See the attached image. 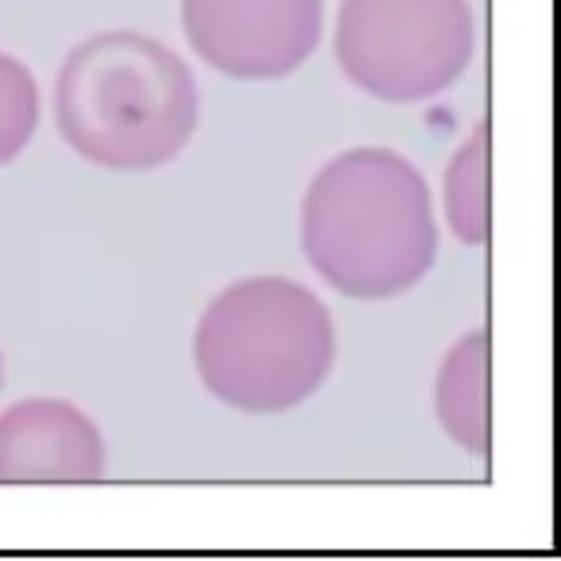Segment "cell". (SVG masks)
Returning <instances> with one entry per match:
<instances>
[{
	"label": "cell",
	"instance_id": "8",
	"mask_svg": "<svg viewBox=\"0 0 561 561\" xmlns=\"http://www.w3.org/2000/svg\"><path fill=\"white\" fill-rule=\"evenodd\" d=\"M492 127L489 119L469 131V139L458 147V154L446 165L443 204L450 231L466 247H484L492 234V196H489V158H492Z\"/></svg>",
	"mask_w": 561,
	"mask_h": 561
},
{
	"label": "cell",
	"instance_id": "9",
	"mask_svg": "<svg viewBox=\"0 0 561 561\" xmlns=\"http://www.w3.org/2000/svg\"><path fill=\"white\" fill-rule=\"evenodd\" d=\"M39 127V85L12 55H0V165L24 154Z\"/></svg>",
	"mask_w": 561,
	"mask_h": 561
},
{
	"label": "cell",
	"instance_id": "3",
	"mask_svg": "<svg viewBox=\"0 0 561 561\" xmlns=\"http://www.w3.org/2000/svg\"><path fill=\"white\" fill-rule=\"evenodd\" d=\"M204 389L247 415L305 404L335 366V320L289 277H247L224 289L196 323Z\"/></svg>",
	"mask_w": 561,
	"mask_h": 561
},
{
	"label": "cell",
	"instance_id": "6",
	"mask_svg": "<svg viewBox=\"0 0 561 561\" xmlns=\"http://www.w3.org/2000/svg\"><path fill=\"white\" fill-rule=\"evenodd\" d=\"M104 469L101 431L70 400H20L0 415V484H96Z\"/></svg>",
	"mask_w": 561,
	"mask_h": 561
},
{
	"label": "cell",
	"instance_id": "1",
	"mask_svg": "<svg viewBox=\"0 0 561 561\" xmlns=\"http://www.w3.org/2000/svg\"><path fill=\"white\" fill-rule=\"evenodd\" d=\"M300 242L316 273L343 297H400L427 277L438 254L427 181L397 150H346L308 185Z\"/></svg>",
	"mask_w": 561,
	"mask_h": 561
},
{
	"label": "cell",
	"instance_id": "2",
	"mask_svg": "<svg viewBox=\"0 0 561 561\" xmlns=\"http://www.w3.org/2000/svg\"><path fill=\"white\" fill-rule=\"evenodd\" d=\"M55 119L85 162L147 173L188 147L201 119L193 70L165 43L104 32L70 50L58 70Z\"/></svg>",
	"mask_w": 561,
	"mask_h": 561
},
{
	"label": "cell",
	"instance_id": "4",
	"mask_svg": "<svg viewBox=\"0 0 561 561\" xmlns=\"http://www.w3.org/2000/svg\"><path fill=\"white\" fill-rule=\"evenodd\" d=\"M469 0H343L335 58L343 73L389 104L446 93L473 62Z\"/></svg>",
	"mask_w": 561,
	"mask_h": 561
},
{
	"label": "cell",
	"instance_id": "7",
	"mask_svg": "<svg viewBox=\"0 0 561 561\" xmlns=\"http://www.w3.org/2000/svg\"><path fill=\"white\" fill-rule=\"evenodd\" d=\"M489 366H492V335L469 331L454 343L438 369L435 412L443 431L461 450L484 458L492 446V412H489Z\"/></svg>",
	"mask_w": 561,
	"mask_h": 561
},
{
	"label": "cell",
	"instance_id": "5",
	"mask_svg": "<svg viewBox=\"0 0 561 561\" xmlns=\"http://www.w3.org/2000/svg\"><path fill=\"white\" fill-rule=\"evenodd\" d=\"M185 39L234 81H280L320 47L323 0H181Z\"/></svg>",
	"mask_w": 561,
	"mask_h": 561
},
{
	"label": "cell",
	"instance_id": "10",
	"mask_svg": "<svg viewBox=\"0 0 561 561\" xmlns=\"http://www.w3.org/2000/svg\"><path fill=\"white\" fill-rule=\"evenodd\" d=\"M0 385H4V358H0Z\"/></svg>",
	"mask_w": 561,
	"mask_h": 561
}]
</instances>
